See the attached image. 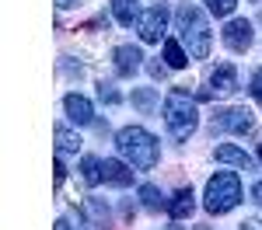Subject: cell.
Returning a JSON list of instances; mask_svg holds the SVG:
<instances>
[{"label":"cell","mask_w":262,"mask_h":230,"mask_svg":"<svg viewBox=\"0 0 262 230\" xmlns=\"http://www.w3.org/2000/svg\"><path fill=\"white\" fill-rule=\"evenodd\" d=\"M206 7H210V14H217V18H227V14H234L238 0H206Z\"/></svg>","instance_id":"cell-21"},{"label":"cell","mask_w":262,"mask_h":230,"mask_svg":"<svg viewBox=\"0 0 262 230\" xmlns=\"http://www.w3.org/2000/svg\"><path fill=\"white\" fill-rule=\"evenodd\" d=\"M210 91H213V94H221V98H227V94H234V91H238V73H234V66H231V63H221V66L210 73Z\"/></svg>","instance_id":"cell-9"},{"label":"cell","mask_w":262,"mask_h":230,"mask_svg":"<svg viewBox=\"0 0 262 230\" xmlns=\"http://www.w3.org/2000/svg\"><path fill=\"white\" fill-rule=\"evenodd\" d=\"M81 230H112V223H95V220H84Z\"/></svg>","instance_id":"cell-27"},{"label":"cell","mask_w":262,"mask_h":230,"mask_svg":"<svg viewBox=\"0 0 262 230\" xmlns=\"http://www.w3.org/2000/svg\"><path fill=\"white\" fill-rule=\"evenodd\" d=\"M81 171H84V182H88L91 188L98 185V182H105V178H101V161H98V157H84Z\"/></svg>","instance_id":"cell-20"},{"label":"cell","mask_w":262,"mask_h":230,"mask_svg":"<svg viewBox=\"0 0 262 230\" xmlns=\"http://www.w3.org/2000/svg\"><path fill=\"white\" fill-rule=\"evenodd\" d=\"M252 21L245 18H231L227 24H224V45L227 49H234V53H248L252 49Z\"/></svg>","instance_id":"cell-7"},{"label":"cell","mask_w":262,"mask_h":230,"mask_svg":"<svg viewBox=\"0 0 262 230\" xmlns=\"http://www.w3.org/2000/svg\"><path fill=\"white\" fill-rule=\"evenodd\" d=\"M192 230H210V227H192Z\"/></svg>","instance_id":"cell-32"},{"label":"cell","mask_w":262,"mask_h":230,"mask_svg":"<svg viewBox=\"0 0 262 230\" xmlns=\"http://www.w3.org/2000/svg\"><path fill=\"white\" fill-rule=\"evenodd\" d=\"M101 178L108 182V185H116V188H126V185H133V164H126V161H101Z\"/></svg>","instance_id":"cell-10"},{"label":"cell","mask_w":262,"mask_h":230,"mask_svg":"<svg viewBox=\"0 0 262 230\" xmlns=\"http://www.w3.org/2000/svg\"><path fill=\"white\" fill-rule=\"evenodd\" d=\"M175 28H179V42L189 49V56L192 60H206L210 56V24H206V14H203L200 7H192V4H182L179 11H175Z\"/></svg>","instance_id":"cell-2"},{"label":"cell","mask_w":262,"mask_h":230,"mask_svg":"<svg viewBox=\"0 0 262 230\" xmlns=\"http://www.w3.org/2000/svg\"><path fill=\"white\" fill-rule=\"evenodd\" d=\"M213 129L234 133V136H248V133H255V115H252V108H242V105L217 108L213 112Z\"/></svg>","instance_id":"cell-5"},{"label":"cell","mask_w":262,"mask_h":230,"mask_svg":"<svg viewBox=\"0 0 262 230\" xmlns=\"http://www.w3.org/2000/svg\"><path fill=\"white\" fill-rule=\"evenodd\" d=\"M252 199L262 206V178H255V185H252Z\"/></svg>","instance_id":"cell-28"},{"label":"cell","mask_w":262,"mask_h":230,"mask_svg":"<svg viewBox=\"0 0 262 230\" xmlns=\"http://www.w3.org/2000/svg\"><path fill=\"white\" fill-rule=\"evenodd\" d=\"M56 4H60V7H77L81 0H56Z\"/></svg>","instance_id":"cell-29"},{"label":"cell","mask_w":262,"mask_h":230,"mask_svg":"<svg viewBox=\"0 0 262 230\" xmlns=\"http://www.w3.org/2000/svg\"><path fill=\"white\" fill-rule=\"evenodd\" d=\"M112 60H116V73H119V77H133L143 66V53L137 45H119V49L112 53Z\"/></svg>","instance_id":"cell-8"},{"label":"cell","mask_w":262,"mask_h":230,"mask_svg":"<svg viewBox=\"0 0 262 230\" xmlns=\"http://www.w3.org/2000/svg\"><path fill=\"white\" fill-rule=\"evenodd\" d=\"M133 105L140 108L143 115H150V112L158 108V94H154L150 87H140V91H133Z\"/></svg>","instance_id":"cell-19"},{"label":"cell","mask_w":262,"mask_h":230,"mask_svg":"<svg viewBox=\"0 0 262 230\" xmlns=\"http://www.w3.org/2000/svg\"><path fill=\"white\" fill-rule=\"evenodd\" d=\"M164 24H168V4H164V0H154V4H150V7L140 14L137 32H140L143 42H161Z\"/></svg>","instance_id":"cell-6"},{"label":"cell","mask_w":262,"mask_h":230,"mask_svg":"<svg viewBox=\"0 0 262 230\" xmlns=\"http://www.w3.org/2000/svg\"><path fill=\"white\" fill-rule=\"evenodd\" d=\"M259 161H262V143H259Z\"/></svg>","instance_id":"cell-31"},{"label":"cell","mask_w":262,"mask_h":230,"mask_svg":"<svg viewBox=\"0 0 262 230\" xmlns=\"http://www.w3.org/2000/svg\"><path fill=\"white\" fill-rule=\"evenodd\" d=\"M147 70H150V77H154V81H164V73H168V63H147Z\"/></svg>","instance_id":"cell-23"},{"label":"cell","mask_w":262,"mask_h":230,"mask_svg":"<svg viewBox=\"0 0 262 230\" xmlns=\"http://www.w3.org/2000/svg\"><path fill=\"white\" fill-rule=\"evenodd\" d=\"M242 230H262V220H259V216H245Z\"/></svg>","instance_id":"cell-24"},{"label":"cell","mask_w":262,"mask_h":230,"mask_svg":"<svg viewBox=\"0 0 262 230\" xmlns=\"http://www.w3.org/2000/svg\"><path fill=\"white\" fill-rule=\"evenodd\" d=\"M56 146H60V154H77L81 150V136L70 133L67 125H56Z\"/></svg>","instance_id":"cell-18"},{"label":"cell","mask_w":262,"mask_h":230,"mask_svg":"<svg viewBox=\"0 0 262 230\" xmlns=\"http://www.w3.org/2000/svg\"><path fill=\"white\" fill-rule=\"evenodd\" d=\"M56 230H70V223L67 220H56Z\"/></svg>","instance_id":"cell-30"},{"label":"cell","mask_w":262,"mask_h":230,"mask_svg":"<svg viewBox=\"0 0 262 230\" xmlns=\"http://www.w3.org/2000/svg\"><path fill=\"white\" fill-rule=\"evenodd\" d=\"M252 4H259V0H252Z\"/></svg>","instance_id":"cell-34"},{"label":"cell","mask_w":262,"mask_h":230,"mask_svg":"<svg viewBox=\"0 0 262 230\" xmlns=\"http://www.w3.org/2000/svg\"><path fill=\"white\" fill-rule=\"evenodd\" d=\"M116 150H119V157L126 164H133L137 171H150V167L158 164V157H161V143H158V136H150L147 129L140 125H126L116 133Z\"/></svg>","instance_id":"cell-1"},{"label":"cell","mask_w":262,"mask_h":230,"mask_svg":"<svg viewBox=\"0 0 262 230\" xmlns=\"http://www.w3.org/2000/svg\"><path fill=\"white\" fill-rule=\"evenodd\" d=\"M112 4V14H116V21H119L122 28H129L133 21H140V7H137V0H108Z\"/></svg>","instance_id":"cell-14"},{"label":"cell","mask_w":262,"mask_h":230,"mask_svg":"<svg viewBox=\"0 0 262 230\" xmlns=\"http://www.w3.org/2000/svg\"><path fill=\"white\" fill-rule=\"evenodd\" d=\"M63 108H67V119L77 122V125H88L95 119V108H91V101H88L84 94H67V98H63Z\"/></svg>","instance_id":"cell-11"},{"label":"cell","mask_w":262,"mask_h":230,"mask_svg":"<svg viewBox=\"0 0 262 230\" xmlns=\"http://www.w3.org/2000/svg\"><path fill=\"white\" fill-rule=\"evenodd\" d=\"M171 230H182V227H171Z\"/></svg>","instance_id":"cell-33"},{"label":"cell","mask_w":262,"mask_h":230,"mask_svg":"<svg viewBox=\"0 0 262 230\" xmlns=\"http://www.w3.org/2000/svg\"><path fill=\"white\" fill-rule=\"evenodd\" d=\"M192 209H196V192H192V188H179V195H175V202L168 206V213H171L175 220H189Z\"/></svg>","instance_id":"cell-13"},{"label":"cell","mask_w":262,"mask_h":230,"mask_svg":"<svg viewBox=\"0 0 262 230\" xmlns=\"http://www.w3.org/2000/svg\"><path fill=\"white\" fill-rule=\"evenodd\" d=\"M98 98H101L105 105H119V101H122V94L116 91V84H108V81L98 84Z\"/></svg>","instance_id":"cell-22"},{"label":"cell","mask_w":262,"mask_h":230,"mask_svg":"<svg viewBox=\"0 0 262 230\" xmlns=\"http://www.w3.org/2000/svg\"><path fill=\"white\" fill-rule=\"evenodd\" d=\"M81 213H84V220H95V223H108V202L105 199H95V195H88L81 202Z\"/></svg>","instance_id":"cell-15"},{"label":"cell","mask_w":262,"mask_h":230,"mask_svg":"<svg viewBox=\"0 0 262 230\" xmlns=\"http://www.w3.org/2000/svg\"><path fill=\"white\" fill-rule=\"evenodd\" d=\"M252 94L262 101V70H255V77H252Z\"/></svg>","instance_id":"cell-25"},{"label":"cell","mask_w":262,"mask_h":230,"mask_svg":"<svg viewBox=\"0 0 262 230\" xmlns=\"http://www.w3.org/2000/svg\"><path fill=\"white\" fill-rule=\"evenodd\" d=\"M140 199H143V206L150 209V213H161V209L168 206V199L161 195L158 185H140Z\"/></svg>","instance_id":"cell-17"},{"label":"cell","mask_w":262,"mask_h":230,"mask_svg":"<svg viewBox=\"0 0 262 230\" xmlns=\"http://www.w3.org/2000/svg\"><path fill=\"white\" fill-rule=\"evenodd\" d=\"M242 202V182L234 171H217L210 182H206V195H203V206L213 216H224Z\"/></svg>","instance_id":"cell-4"},{"label":"cell","mask_w":262,"mask_h":230,"mask_svg":"<svg viewBox=\"0 0 262 230\" xmlns=\"http://www.w3.org/2000/svg\"><path fill=\"white\" fill-rule=\"evenodd\" d=\"M164 125H168L171 140H179V143L196 133V125H200V108H196V101H192L185 91H171V94L164 98Z\"/></svg>","instance_id":"cell-3"},{"label":"cell","mask_w":262,"mask_h":230,"mask_svg":"<svg viewBox=\"0 0 262 230\" xmlns=\"http://www.w3.org/2000/svg\"><path fill=\"white\" fill-rule=\"evenodd\" d=\"M213 157L224 161V164L242 167V171H252V167H255V157H252V154H245L242 146H234V143H221L217 150H213Z\"/></svg>","instance_id":"cell-12"},{"label":"cell","mask_w":262,"mask_h":230,"mask_svg":"<svg viewBox=\"0 0 262 230\" xmlns=\"http://www.w3.org/2000/svg\"><path fill=\"white\" fill-rule=\"evenodd\" d=\"M53 171H56V185H63V178H67V167H63V161H60V157H56Z\"/></svg>","instance_id":"cell-26"},{"label":"cell","mask_w":262,"mask_h":230,"mask_svg":"<svg viewBox=\"0 0 262 230\" xmlns=\"http://www.w3.org/2000/svg\"><path fill=\"white\" fill-rule=\"evenodd\" d=\"M189 60H192V56L185 53V45H182L179 39H164V63H168L171 70H182Z\"/></svg>","instance_id":"cell-16"}]
</instances>
